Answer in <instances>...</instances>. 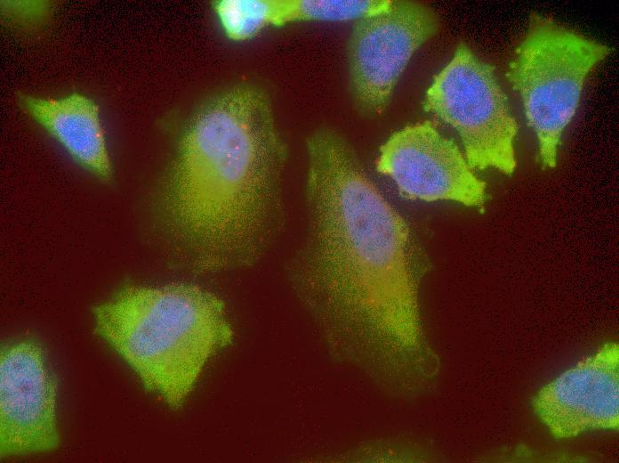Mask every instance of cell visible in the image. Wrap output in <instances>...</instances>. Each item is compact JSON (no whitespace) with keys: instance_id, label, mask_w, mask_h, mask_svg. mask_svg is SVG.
Here are the masks:
<instances>
[{"instance_id":"1","label":"cell","mask_w":619,"mask_h":463,"mask_svg":"<svg viewBox=\"0 0 619 463\" xmlns=\"http://www.w3.org/2000/svg\"><path fill=\"white\" fill-rule=\"evenodd\" d=\"M307 152L308 231L292 286L334 359L392 397L415 398L434 386L440 360L423 329L424 267L409 227L336 131L315 130Z\"/></svg>"},{"instance_id":"2","label":"cell","mask_w":619,"mask_h":463,"mask_svg":"<svg viewBox=\"0 0 619 463\" xmlns=\"http://www.w3.org/2000/svg\"><path fill=\"white\" fill-rule=\"evenodd\" d=\"M287 147L268 92L237 82L212 93L185 124L155 198L170 254L197 273L248 267L284 224Z\"/></svg>"},{"instance_id":"3","label":"cell","mask_w":619,"mask_h":463,"mask_svg":"<svg viewBox=\"0 0 619 463\" xmlns=\"http://www.w3.org/2000/svg\"><path fill=\"white\" fill-rule=\"evenodd\" d=\"M92 313L95 333L174 410L234 335L224 302L190 283L126 285Z\"/></svg>"},{"instance_id":"4","label":"cell","mask_w":619,"mask_h":463,"mask_svg":"<svg viewBox=\"0 0 619 463\" xmlns=\"http://www.w3.org/2000/svg\"><path fill=\"white\" fill-rule=\"evenodd\" d=\"M610 52L551 19H532L506 76L536 135L543 167L556 166L558 146L576 112L584 80Z\"/></svg>"},{"instance_id":"5","label":"cell","mask_w":619,"mask_h":463,"mask_svg":"<svg viewBox=\"0 0 619 463\" xmlns=\"http://www.w3.org/2000/svg\"><path fill=\"white\" fill-rule=\"evenodd\" d=\"M423 108L458 133L471 169L514 172L518 123L494 69L468 46L460 45L435 76Z\"/></svg>"},{"instance_id":"6","label":"cell","mask_w":619,"mask_h":463,"mask_svg":"<svg viewBox=\"0 0 619 463\" xmlns=\"http://www.w3.org/2000/svg\"><path fill=\"white\" fill-rule=\"evenodd\" d=\"M438 18L428 7L392 1L384 11L361 18L349 40L350 90L358 109L382 113L414 53L437 32Z\"/></svg>"},{"instance_id":"7","label":"cell","mask_w":619,"mask_h":463,"mask_svg":"<svg viewBox=\"0 0 619 463\" xmlns=\"http://www.w3.org/2000/svg\"><path fill=\"white\" fill-rule=\"evenodd\" d=\"M57 378L42 345L23 337L0 353V457L55 450Z\"/></svg>"},{"instance_id":"8","label":"cell","mask_w":619,"mask_h":463,"mask_svg":"<svg viewBox=\"0 0 619 463\" xmlns=\"http://www.w3.org/2000/svg\"><path fill=\"white\" fill-rule=\"evenodd\" d=\"M376 169L390 177L406 199L453 200L483 209L486 183L473 174L457 145L430 121L391 134L380 148Z\"/></svg>"},{"instance_id":"9","label":"cell","mask_w":619,"mask_h":463,"mask_svg":"<svg viewBox=\"0 0 619 463\" xmlns=\"http://www.w3.org/2000/svg\"><path fill=\"white\" fill-rule=\"evenodd\" d=\"M531 406L557 440L619 427V346L607 342L542 386Z\"/></svg>"},{"instance_id":"10","label":"cell","mask_w":619,"mask_h":463,"mask_svg":"<svg viewBox=\"0 0 619 463\" xmlns=\"http://www.w3.org/2000/svg\"><path fill=\"white\" fill-rule=\"evenodd\" d=\"M20 102L76 163L101 180H111L113 167L95 102L73 93L59 99L22 95Z\"/></svg>"},{"instance_id":"11","label":"cell","mask_w":619,"mask_h":463,"mask_svg":"<svg viewBox=\"0 0 619 463\" xmlns=\"http://www.w3.org/2000/svg\"><path fill=\"white\" fill-rule=\"evenodd\" d=\"M390 0H274L272 26L293 21H343L386 10Z\"/></svg>"},{"instance_id":"12","label":"cell","mask_w":619,"mask_h":463,"mask_svg":"<svg viewBox=\"0 0 619 463\" xmlns=\"http://www.w3.org/2000/svg\"><path fill=\"white\" fill-rule=\"evenodd\" d=\"M212 7L225 36L232 41L253 39L272 25L274 0H217Z\"/></svg>"},{"instance_id":"13","label":"cell","mask_w":619,"mask_h":463,"mask_svg":"<svg viewBox=\"0 0 619 463\" xmlns=\"http://www.w3.org/2000/svg\"><path fill=\"white\" fill-rule=\"evenodd\" d=\"M4 15L22 27L41 24L50 12V6L44 2H4Z\"/></svg>"}]
</instances>
